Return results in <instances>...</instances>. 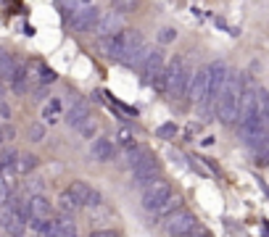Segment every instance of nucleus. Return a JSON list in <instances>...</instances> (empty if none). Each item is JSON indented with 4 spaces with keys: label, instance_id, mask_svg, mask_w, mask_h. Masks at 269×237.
<instances>
[{
    "label": "nucleus",
    "instance_id": "f257e3e1",
    "mask_svg": "<svg viewBox=\"0 0 269 237\" xmlns=\"http://www.w3.org/2000/svg\"><path fill=\"white\" fill-rule=\"evenodd\" d=\"M243 87H245V74H232L230 71L227 82H225V90H222L219 101H217V119L222 124H237V108H240V95H243Z\"/></svg>",
    "mask_w": 269,
    "mask_h": 237
},
{
    "label": "nucleus",
    "instance_id": "f03ea898",
    "mask_svg": "<svg viewBox=\"0 0 269 237\" xmlns=\"http://www.w3.org/2000/svg\"><path fill=\"white\" fill-rule=\"evenodd\" d=\"M206 68H209V87H206V98L198 103V111H201L203 116H211L214 108H217V101H219L222 90H225V82H227V76H230V68H227L225 61H211Z\"/></svg>",
    "mask_w": 269,
    "mask_h": 237
},
{
    "label": "nucleus",
    "instance_id": "7ed1b4c3",
    "mask_svg": "<svg viewBox=\"0 0 269 237\" xmlns=\"http://www.w3.org/2000/svg\"><path fill=\"white\" fill-rule=\"evenodd\" d=\"M140 45H143L140 29H121L119 34H111V37H106V40H101L103 53L114 61H124L129 53L135 48H140Z\"/></svg>",
    "mask_w": 269,
    "mask_h": 237
},
{
    "label": "nucleus",
    "instance_id": "20e7f679",
    "mask_svg": "<svg viewBox=\"0 0 269 237\" xmlns=\"http://www.w3.org/2000/svg\"><path fill=\"white\" fill-rule=\"evenodd\" d=\"M190 76H193V71L185 66L182 56H172V61L164 66L161 82H164V90L169 95L182 98V95H185V90H188V85H190Z\"/></svg>",
    "mask_w": 269,
    "mask_h": 237
},
{
    "label": "nucleus",
    "instance_id": "39448f33",
    "mask_svg": "<svg viewBox=\"0 0 269 237\" xmlns=\"http://www.w3.org/2000/svg\"><path fill=\"white\" fill-rule=\"evenodd\" d=\"M169 195H172V182L164 179V177H156V179H151L148 185H145L140 203H143V208H145V211H156Z\"/></svg>",
    "mask_w": 269,
    "mask_h": 237
},
{
    "label": "nucleus",
    "instance_id": "423d86ee",
    "mask_svg": "<svg viewBox=\"0 0 269 237\" xmlns=\"http://www.w3.org/2000/svg\"><path fill=\"white\" fill-rule=\"evenodd\" d=\"M164 229H166V235H172V237H188V235L198 232V219L190 211L180 208L177 213L164 219Z\"/></svg>",
    "mask_w": 269,
    "mask_h": 237
},
{
    "label": "nucleus",
    "instance_id": "0eeeda50",
    "mask_svg": "<svg viewBox=\"0 0 269 237\" xmlns=\"http://www.w3.org/2000/svg\"><path fill=\"white\" fill-rule=\"evenodd\" d=\"M98 19H101V13H98V8L93 3H77V11L69 19V27L74 32H93Z\"/></svg>",
    "mask_w": 269,
    "mask_h": 237
},
{
    "label": "nucleus",
    "instance_id": "6e6552de",
    "mask_svg": "<svg viewBox=\"0 0 269 237\" xmlns=\"http://www.w3.org/2000/svg\"><path fill=\"white\" fill-rule=\"evenodd\" d=\"M69 193H72V198L79 203V208H82V205H87V208H95V205L103 203V195L98 193V190L90 185V182H84V179H74L72 185H69Z\"/></svg>",
    "mask_w": 269,
    "mask_h": 237
},
{
    "label": "nucleus",
    "instance_id": "1a4fd4ad",
    "mask_svg": "<svg viewBox=\"0 0 269 237\" xmlns=\"http://www.w3.org/2000/svg\"><path fill=\"white\" fill-rule=\"evenodd\" d=\"M121 29H127L124 27V16H119L116 11H111V13H101V19H98L93 32L101 37V40H106V37H111V34H119Z\"/></svg>",
    "mask_w": 269,
    "mask_h": 237
},
{
    "label": "nucleus",
    "instance_id": "9d476101",
    "mask_svg": "<svg viewBox=\"0 0 269 237\" xmlns=\"http://www.w3.org/2000/svg\"><path fill=\"white\" fill-rule=\"evenodd\" d=\"M206 87H209V68L201 66L198 71H193V76H190V85L185 90L188 101L190 103H201L206 98Z\"/></svg>",
    "mask_w": 269,
    "mask_h": 237
},
{
    "label": "nucleus",
    "instance_id": "9b49d317",
    "mask_svg": "<svg viewBox=\"0 0 269 237\" xmlns=\"http://www.w3.org/2000/svg\"><path fill=\"white\" fill-rule=\"evenodd\" d=\"M164 66H166L164 53L161 50H148V56H145V61H143V82L153 85V82L164 74Z\"/></svg>",
    "mask_w": 269,
    "mask_h": 237
},
{
    "label": "nucleus",
    "instance_id": "f8f14e48",
    "mask_svg": "<svg viewBox=\"0 0 269 237\" xmlns=\"http://www.w3.org/2000/svg\"><path fill=\"white\" fill-rule=\"evenodd\" d=\"M24 211H27V219L45 221V219H50L53 205H50V201L45 195H35V198H29V201L24 203Z\"/></svg>",
    "mask_w": 269,
    "mask_h": 237
},
{
    "label": "nucleus",
    "instance_id": "ddd939ff",
    "mask_svg": "<svg viewBox=\"0 0 269 237\" xmlns=\"http://www.w3.org/2000/svg\"><path fill=\"white\" fill-rule=\"evenodd\" d=\"M158 174H161V164H158L153 156H148L145 161H140V164H137L135 169H132V177H135V182H145V185H148L151 179H156Z\"/></svg>",
    "mask_w": 269,
    "mask_h": 237
},
{
    "label": "nucleus",
    "instance_id": "4468645a",
    "mask_svg": "<svg viewBox=\"0 0 269 237\" xmlns=\"http://www.w3.org/2000/svg\"><path fill=\"white\" fill-rule=\"evenodd\" d=\"M87 119H90V105H87V101H77L72 108H69V113H66V124L69 127H77V129H79Z\"/></svg>",
    "mask_w": 269,
    "mask_h": 237
},
{
    "label": "nucleus",
    "instance_id": "2eb2a0df",
    "mask_svg": "<svg viewBox=\"0 0 269 237\" xmlns=\"http://www.w3.org/2000/svg\"><path fill=\"white\" fill-rule=\"evenodd\" d=\"M114 153H116V148H114V142L106 140V137H98V140L93 142V158L95 161H101V164L111 161Z\"/></svg>",
    "mask_w": 269,
    "mask_h": 237
},
{
    "label": "nucleus",
    "instance_id": "dca6fc26",
    "mask_svg": "<svg viewBox=\"0 0 269 237\" xmlns=\"http://www.w3.org/2000/svg\"><path fill=\"white\" fill-rule=\"evenodd\" d=\"M37 164H40V158L35 156V153H21V156H16V161H13V171L19 174H29L37 169Z\"/></svg>",
    "mask_w": 269,
    "mask_h": 237
},
{
    "label": "nucleus",
    "instance_id": "f3484780",
    "mask_svg": "<svg viewBox=\"0 0 269 237\" xmlns=\"http://www.w3.org/2000/svg\"><path fill=\"white\" fill-rule=\"evenodd\" d=\"M256 116L269 129V93L264 87H256Z\"/></svg>",
    "mask_w": 269,
    "mask_h": 237
},
{
    "label": "nucleus",
    "instance_id": "a211bd4d",
    "mask_svg": "<svg viewBox=\"0 0 269 237\" xmlns=\"http://www.w3.org/2000/svg\"><path fill=\"white\" fill-rule=\"evenodd\" d=\"M53 237H77V224L69 216L53 219Z\"/></svg>",
    "mask_w": 269,
    "mask_h": 237
},
{
    "label": "nucleus",
    "instance_id": "6ab92c4d",
    "mask_svg": "<svg viewBox=\"0 0 269 237\" xmlns=\"http://www.w3.org/2000/svg\"><path fill=\"white\" fill-rule=\"evenodd\" d=\"M180 208H182V198L172 193V195H169L166 201L161 203V205H158V208L153 211V213H156L158 219H166V216H172V213H177V211H180Z\"/></svg>",
    "mask_w": 269,
    "mask_h": 237
},
{
    "label": "nucleus",
    "instance_id": "aec40b11",
    "mask_svg": "<svg viewBox=\"0 0 269 237\" xmlns=\"http://www.w3.org/2000/svg\"><path fill=\"white\" fill-rule=\"evenodd\" d=\"M58 208H61V213H64V216L72 219L74 213L79 211V203L72 198V193H69V190H61V193H58Z\"/></svg>",
    "mask_w": 269,
    "mask_h": 237
},
{
    "label": "nucleus",
    "instance_id": "412c9836",
    "mask_svg": "<svg viewBox=\"0 0 269 237\" xmlns=\"http://www.w3.org/2000/svg\"><path fill=\"white\" fill-rule=\"evenodd\" d=\"M19 71V64H16V58L8 56V53H3V58H0V79H13Z\"/></svg>",
    "mask_w": 269,
    "mask_h": 237
},
{
    "label": "nucleus",
    "instance_id": "4be33fe9",
    "mask_svg": "<svg viewBox=\"0 0 269 237\" xmlns=\"http://www.w3.org/2000/svg\"><path fill=\"white\" fill-rule=\"evenodd\" d=\"M145 158H148V150L140 148V145H132L129 150H124V161H127L129 169H135V166L140 164V161H145Z\"/></svg>",
    "mask_w": 269,
    "mask_h": 237
},
{
    "label": "nucleus",
    "instance_id": "5701e85b",
    "mask_svg": "<svg viewBox=\"0 0 269 237\" xmlns=\"http://www.w3.org/2000/svg\"><path fill=\"white\" fill-rule=\"evenodd\" d=\"M253 158H256L259 166H269V135L253 148Z\"/></svg>",
    "mask_w": 269,
    "mask_h": 237
},
{
    "label": "nucleus",
    "instance_id": "b1692460",
    "mask_svg": "<svg viewBox=\"0 0 269 237\" xmlns=\"http://www.w3.org/2000/svg\"><path fill=\"white\" fill-rule=\"evenodd\" d=\"M145 56H148V48H145V42H143L140 48H135V50L129 53V56H127L124 61H121V64H124V66H129V68H135V66H140L143 61H145Z\"/></svg>",
    "mask_w": 269,
    "mask_h": 237
},
{
    "label": "nucleus",
    "instance_id": "393cba45",
    "mask_svg": "<svg viewBox=\"0 0 269 237\" xmlns=\"http://www.w3.org/2000/svg\"><path fill=\"white\" fill-rule=\"evenodd\" d=\"M32 229H35V237H53V219L32 221Z\"/></svg>",
    "mask_w": 269,
    "mask_h": 237
},
{
    "label": "nucleus",
    "instance_id": "a878e982",
    "mask_svg": "<svg viewBox=\"0 0 269 237\" xmlns=\"http://www.w3.org/2000/svg\"><path fill=\"white\" fill-rule=\"evenodd\" d=\"M177 40V29L174 27H161L158 29V42L161 45H169V42H174Z\"/></svg>",
    "mask_w": 269,
    "mask_h": 237
},
{
    "label": "nucleus",
    "instance_id": "bb28decb",
    "mask_svg": "<svg viewBox=\"0 0 269 237\" xmlns=\"http://www.w3.org/2000/svg\"><path fill=\"white\" fill-rule=\"evenodd\" d=\"M156 135L161 140H172V137H177V124H172V121H169V124H161L156 129Z\"/></svg>",
    "mask_w": 269,
    "mask_h": 237
},
{
    "label": "nucleus",
    "instance_id": "cd10ccee",
    "mask_svg": "<svg viewBox=\"0 0 269 237\" xmlns=\"http://www.w3.org/2000/svg\"><path fill=\"white\" fill-rule=\"evenodd\" d=\"M56 8H58V13H61V19L69 24V19H72V13L77 11V3H56Z\"/></svg>",
    "mask_w": 269,
    "mask_h": 237
},
{
    "label": "nucleus",
    "instance_id": "c85d7f7f",
    "mask_svg": "<svg viewBox=\"0 0 269 237\" xmlns=\"http://www.w3.org/2000/svg\"><path fill=\"white\" fill-rule=\"evenodd\" d=\"M116 140H119V145L124 150H129L135 145V140H132V135H129V129H119V135H116Z\"/></svg>",
    "mask_w": 269,
    "mask_h": 237
},
{
    "label": "nucleus",
    "instance_id": "c756f323",
    "mask_svg": "<svg viewBox=\"0 0 269 237\" xmlns=\"http://www.w3.org/2000/svg\"><path fill=\"white\" fill-rule=\"evenodd\" d=\"M40 85H53V82H56V71H53V68H48V66H42V71H40Z\"/></svg>",
    "mask_w": 269,
    "mask_h": 237
},
{
    "label": "nucleus",
    "instance_id": "7c9ffc66",
    "mask_svg": "<svg viewBox=\"0 0 269 237\" xmlns=\"http://www.w3.org/2000/svg\"><path fill=\"white\" fill-rule=\"evenodd\" d=\"M42 137H45V127L42 124H32V127H29V140H32V142H40Z\"/></svg>",
    "mask_w": 269,
    "mask_h": 237
},
{
    "label": "nucleus",
    "instance_id": "2f4dec72",
    "mask_svg": "<svg viewBox=\"0 0 269 237\" xmlns=\"http://www.w3.org/2000/svg\"><path fill=\"white\" fill-rule=\"evenodd\" d=\"M137 3H132V0H124V3H114V11L119 13V16H124V11H135Z\"/></svg>",
    "mask_w": 269,
    "mask_h": 237
},
{
    "label": "nucleus",
    "instance_id": "473e14b6",
    "mask_svg": "<svg viewBox=\"0 0 269 237\" xmlns=\"http://www.w3.org/2000/svg\"><path fill=\"white\" fill-rule=\"evenodd\" d=\"M79 132H82V137H93L95 135V119H87L84 124L79 127Z\"/></svg>",
    "mask_w": 269,
    "mask_h": 237
},
{
    "label": "nucleus",
    "instance_id": "72a5a7b5",
    "mask_svg": "<svg viewBox=\"0 0 269 237\" xmlns=\"http://www.w3.org/2000/svg\"><path fill=\"white\" fill-rule=\"evenodd\" d=\"M90 237H121L116 229H98V232H93Z\"/></svg>",
    "mask_w": 269,
    "mask_h": 237
},
{
    "label": "nucleus",
    "instance_id": "f704fd0d",
    "mask_svg": "<svg viewBox=\"0 0 269 237\" xmlns=\"http://www.w3.org/2000/svg\"><path fill=\"white\" fill-rule=\"evenodd\" d=\"M8 198H11V190H8V185H5L3 179H0V205L8 201Z\"/></svg>",
    "mask_w": 269,
    "mask_h": 237
},
{
    "label": "nucleus",
    "instance_id": "c9c22d12",
    "mask_svg": "<svg viewBox=\"0 0 269 237\" xmlns=\"http://www.w3.org/2000/svg\"><path fill=\"white\" fill-rule=\"evenodd\" d=\"M8 119V108H5V103H0V121Z\"/></svg>",
    "mask_w": 269,
    "mask_h": 237
},
{
    "label": "nucleus",
    "instance_id": "e433bc0d",
    "mask_svg": "<svg viewBox=\"0 0 269 237\" xmlns=\"http://www.w3.org/2000/svg\"><path fill=\"white\" fill-rule=\"evenodd\" d=\"M188 237H211L209 232H193V235H188Z\"/></svg>",
    "mask_w": 269,
    "mask_h": 237
},
{
    "label": "nucleus",
    "instance_id": "4c0bfd02",
    "mask_svg": "<svg viewBox=\"0 0 269 237\" xmlns=\"http://www.w3.org/2000/svg\"><path fill=\"white\" fill-rule=\"evenodd\" d=\"M0 103H3V87H0Z\"/></svg>",
    "mask_w": 269,
    "mask_h": 237
},
{
    "label": "nucleus",
    "instance_id": "58836bf2",
    "mask_svg": "<svg viewBox=\"0 0 269 237\" xmlns=\"http://www.w3.org/2000/svg\"><path fill=\"white\" fill-rule=\"evenodd\" d=\"M11 237H24V232H19V235H11Z\"/></svg>",
    "mask_w": 269,
    "mask_h": 237
}]
</instances>
